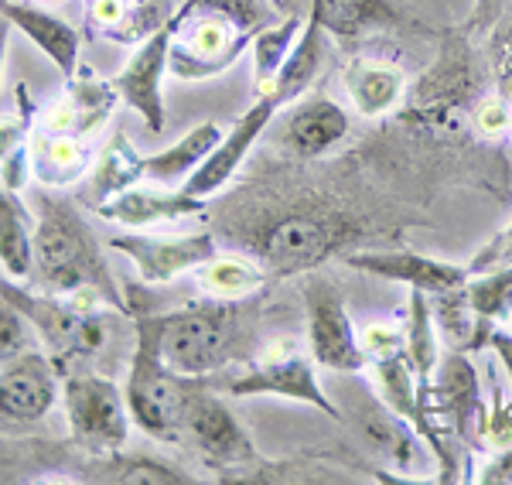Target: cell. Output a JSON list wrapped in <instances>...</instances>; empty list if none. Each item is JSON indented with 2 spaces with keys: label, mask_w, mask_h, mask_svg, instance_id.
Segmentation results:
<instances>
[{
  "label": "cell",
  "mask_w": 512,
  "mask_h": 485,
  "mask_svg": "<svg viewBox=\"0 0 512 485\" xmlns=\"http://www.w3.org/2000/svg\"><path fill=\"white\" fill-rule=\"evenodd\" d=\"M219 233L239 243L267 274H308L342 253L359 250L366 219L335 195H233Z\"/></svg>",
  "instance_id": "obj_1"
},
{
  "label": "cell",
  "mask_w": 512,
  "mask_h": 485,
  "mask_svg": "<svg viewBox=\"0 0 512 485\" xmlns=\"http://www.w3.org/2000/svg\"><path fill=\"white\" fill-rule=\"evenodd\" d=\"M35 267L31 281L38 291L69 298L76 291H99L117 311H127L117 281L106 267L103 246H99L93 226L86 223L79 202L65 195L41 192L35 199Z\"/></svg>",
  "instance_id": "obj_2"
},
{
  "label": "cell",
  "mask_w": 512,
  "mask_h": 485,
  "mask_svg": "<svg viewBox=\"0 0 512 485\" xmlns=\"http://www.w3.org/2000/svg\"><path fill=\"white\" fill-rule=\"evenodd\" d=\"M164 363L188 380H209L233 363H246L253 339L250 301L205 298L175 311H154Z\"/></svg>",
  "instance_id": "obj_3"
},
{
  "label": "cell",
  "mask_w": 512,
  "mask_h": 485,
  "mask_svg": "<svg viewBox=\"0 0 512 485\" xmlns=\"http://www.w3.org/2000/svg\"><path fill=\"white\" fill-rule=\"evenodd\" d=\"M270 0H181V24L171 41L168 72L202 82L226 72L263 28L274 24Z\"/></svg>",
  "instance_id": "obj_4"
},
{
  "label": "cell",
  "mask_w": 512,
  "mask_h": 485,
  "mask_svg": "<svg viewBox=\"0 0 512 485\" xmlns=\"http://www.w3.org/2000/svg\"><path fill=\"white\" fill-rule=\"evenodd\" d=\"M188 383H192L188 376H178L175 369L164 363L154 311H137L134 352H130L127 383H123V400H127L130 421L147 438L164 441V445H178Z\"/></svg>",
  "instance_id": "obj_5"
},
{
  "label": "cell",
  "mask_w": 512,
  "mask_h": 485,
  "mask_svg": "<svg viewBox=\"0 0 512 485\" xmlns=\"http://www.w3.org/2000/svg\"><path fill=\"white\" fill-rule=\"evenodd\" d=\"M315 359L311 352H304L291 335L287 339H277L270 345H263L253 359H246V369L229 376H219V393L226 397H277V400H294V404H308L318 407L325 417L332 421H342V410L328 390L321 386L318 373H315Z\"/></svg>",
  "instance_id": "obj_6"
},
{
  "label": "cell",
  "mask_w": 512,
  "mask_h": 485,
  "mask_svg": "<svg viewBox=\"0 0 512 485\" xmlns=\"http://www.w3.org/2000/svg\"><path fill=\"white\" fill-rule=\"evenodd\" d=\"M0 294L14 301L35 325L38 339L48 345L52 363L62 369L65 359H96L106 349L113 332V318L103 311H86L72 298H59V294L31 291L14 281H0Z\"/></svg>",
  "instance_id": "obj_7"
},
{
  "label": "cell",
  "mask_w": 512,
  "mask_h": 485,
  "mask_svg": "<svg viewBox=\"0 0 512 485\" xmlns=\"http://www.w3.org/2000/svg\"><path fill=\"white\" fill-rule=\"evenodd\" d=\"M178 445H188L202 455V462L209 468H219L222 482H233V475L263 458L253 438L246 434V427L239 424V417L222 404L219 390L205 380L188 383Z\"/></svg>",
  "instance_id": "obj_8"
},
{
  "label": "cell",
  "mask_w": 512,
  "mask_h": 485,
  "mask_svg": "<svg viewBox=\"0 0 512 485\" xmlns=\"http://www.w3.org/2000/svg\"><path fill=\"white\" fill-rule=\"evenodd\" d=\"M62 407L72 441L86 455H103L130 445V410L123 386L99 373H72L62 380Z\"/></svg>",
  "instance_id": "obj_9"
},
{
  "label": "cell",
  "mask_w": 512,
  "mask_h": 485,
  "mask_svg": "<svg viewBox=\"0 0 512 485\" xmlns=\"http://www.w3.org/2000/svg\"><path fill=\"white\" fill-rule=\"evenodd\" d=\"M304 325H308V352L321 369L338 376L366 373V359L359 349V328L345 308L342 287L328 277H308L301 284Z\"/></svg>",
  "instance_id": "obj_10"
},
{
  "label": "cell",
  "mask_w": 512,
  "mask_h": 485,
  "mask_svg": "<svg viewBox=\"0 0 512 485\" xmlns=\"http://www.w3.org/2000/svg\"><path fill=\"white\" fill-rule=\"evenodd\" d=\"M284 106H291V100H287V96L274 86L263 89V93H256V103L246 113H239V120L226 130V137L216 144V151L202 161V168H198L181 188L198 195V199L212 202V195H219L222 188L239 175L243 161L250 158L256 141L263 137V130L277 120V113L284 110Z\"/></svg>",
  "instance_id": "obj_11"
},
{
  "label": "cell",
  "mask_w": 512,
  "mask_h": 485,
  "mask_svg": "<svg viewBox=\"0 0 512 485\" xmlns=\"http://www.w3.org/2000/svg\"><path fill=\"white\" fill-rule=\"evenodd\" d=\"M359 373H352V383H345V414L342 421L355 427L362 441H369L379 455L390 458L393 468H400L403 482H417V468L424 465V455L417 448V431L407 421L393 414L383 404V397H376V390H369V383L355 380Z\"/></svg>",
  "instance_id": "obj_12"
},
{
  "label": "cell",
  "mask_w": 512,
  "mask_h": 485,
  "mask_svg": "<svg viewBox=\"0 0 512 485\" xmlns=\"http://www.w3.org/2000/svg\"><path fill=\"white\" fill-rule=\"evenodd\" d=\"M181 24V4L164 18V24L154 31L151 38H144L137 45V52L130 55V62L113 76L120 100L144 120V127L151 134L164 130V76H168V55H171V41Z\"/></svg>",
  "instance_id": "obj_13"
},
{
  "label": "cell",
  "mask_w": 512,
  "mask_h": 485,
  "mask_svg": "<svg viewBox=\"0 0 512 485\" xmlns=\"http://www.w3.org/2000/svg\"><path fill=\"white\" fill-rule=\"evenodd\" d=\"M110 246L134 260L140 281L151 287L195 274L202 263H209L219 253V240L212 229H198V233L185 236H158L147 229H130L127 236H113Z\"/></svg>",
  "instance_id": "obj_14"
},
{
  "label": "cell",
  "mask_w": 512,
  "mask_h": 485,
  "mask_svg": "<svg viewBox=\"0 0 512 485\" xmlns=\"http://www.w3.org/2000/svg\"><path fill=\"white\" fill-rule=\"evenodd\" d=\"M62 400L59 366L52 356L31 349L0 366V431H24L45 421Z\"/></svg>",
  "instance_id": "obj_15"
},
{
  "label": "cell",
  "mask_w": 512,
  "mask_h": 485,
  "mask_svg": "<svg viewBox=\"0 0 512 485\" xmlns=\"http://www.w3.org/2000/svg\"><path fill=\"white\" fill-rule=\"evenodd\" d=\"M424 404L451 438H458L468 451H475V431L485 414V400L468 352L451 349L448 356H441L434 380L424 393Z\"/></svg>",
  "instance_id": "obj_16"
},
{
  "label": "cell",
  "mask_w": 512,
  "mask_h": 485,
  "mask_svg": "<svg viewBox=\"0 0 512 485\" xmlns=\"http://www.w3.org/2000/svg\"><path fill=\"white\" fill-rule=\"evenodd\" d=\"M352 123L345 106H338L332 96L304 93L301 100L287 106V113L274 120V144L287 158L318 161L332 154L338 144L349 137Z\"/></svg>",
  "instance_id": "obj_17"
},
{
  "label": "cell",
  "mask_w": 512,
  "mask_h": 485,
  "mask_svg": "<svg viewBox=\"0 0 512 485\" xmlns=\"http://www.w3.org/2000/svg\"><path fill=\"white\" fill-rule=\"evenodd\" d=\"M342 267L359 270L366 277H379V281L390 284H403L417 287L424 294L434 291H448V287H461L472 277L468 267H458L451 260H437L427 257V253H414V250H376V246H359V250L342 253Z\"/></svg>",
  "instance_id": "obj_18"
},
{
  "label": "cell",
  "mask_w": 512,
  "mask_h": 485,
  "mask_svg": "<svg viewBox=\"0 0 512 485\" xmlns=\"http://www.w3.org/2000/svg\"><path fill=\"white\" fill-rule=\"evenodd\" d=\"M212 209L209 199H198V195L185 192V188L171 185H130L117 192L113 199L96 205L99 219L123 229H154V226H171L181 219L205 216Z\"/></svg>",
  "instance_id": "obj_19"
},
{
  "label": "cell",
  "mask_w": 512,
  "mask_h": 485,
  "mask_svg": "<svg viewBox=\"0 0 512 485\" xmlns=\"http://www.w3.org/2000/svg\"><path fill=\"white\" fill-rule=\"evenodd\" d=\"M304 14L315 18L321 31L342 45L383 35V31H424V24L400 0H308Z\"/></svg>",
  "instance_id": "obj_20"
},
{
  "label": "cell",
  "mask_w": 512,
  "mask_h": 485,
  "mask_svg": "<svg viewBox=\"0 0 512 485\" xmlns=\"http://www.w3.org/2000/svg\"><path fill=\"white\" fill-rule=\"evenodd\" d=\"M120 103V93L113 79H96L89 69H82L72 79H65V93L41 113L38 127L59 130V134H76L82 141L96 134L106 120H110L113 106Z\"/></svg>",
  "instance_id": "obj_21"
},
{
  "label": "cell",
  "mask_w": 512,
  "mask_h": 485,
  "mask_svg": "<svg viewBox=\"0 0 512 485\" xmlns=\"http://www.w3.org/2000/svg\"><path fill=\"white\" fill-rule=\"evenodd\" d=\"M0 14H4L41 55H48V62L59 69L62 79L76 76L82 38L69 21L45 11V7H38V4H24V0H0Z\"/></svg>",
  "instance_id": "obj_22"
},
{
  "label": "cell",
  "mask_w": 512,
  "mask_h": 485,
  "mask_svg": "<svg viewBox=\"0 0 512 485\" xmlns=\"http://www.w3.org/2000/svg\"><path fill=\"white\" fill-rule=\"evenodd\" d=\"M79 482H103V485H195L202 482L185 465L168 462V458L147 455V451H103L89 455L82 462V472H76Z\"/></svg>",
  "instance_id": "obj_23"
},
{
  "label": "cell",
  "mask_w": 512,
  "mask_h": 485,
  "mask_svg": "<svg viewBox=\"0 0 512 485\" xmlns=\"http://www.w3.org/2000/svg\"><path fill=\"white\" fill-rule=\"evenodd\" d=\"M31 147V171L45 188H69L82 182L93 168V151L89 141L76 134H59V130L38 127L28 137Z\"/></svg>",
  "instance_id": "obj_24"
},
{
  "label": "cell",
  "mask_w": 512,
  "mask_h": 485,
  "mask_svg": "<svg viewBox=\"0 0 512 485\" xmlns=\"http://www.w3.org/2000/svg\"><path fill=\"white\" fill-rule=\"evenodd\" d=\"M345 93H349L359 117L379 120L386 113L400 110L403 96H407V76L393 62L352 59L349 69H345Z\"/></svg>",
  "instance_id": "obj_25"
},
{
  "label": "cell",
  "mask_w": 512,
  "mask_h": 485,
  "mask_svg": "<svg viewBox=\"0 0 512 485\" xmlns=\"http://www.w3.org/2000/svg\"><path fill=\"white\" fill-rule=\"evenodd\" d=\"M222 137H226V130H222L216 120L198 123V127L188 130L185 137H178L171 147L144 158V178H151V182H158V185H171V188L185 185L188 178L202 168V161L216 151V144Z\"/></svg>",
  "instance_id": "obj_26"
},
{
  "label": "cell",
  "mask_w": 512,
  "mask_h": 485,
  "mask_svg": "<svg viewBox=\"0 0 512 485\" xmlns=\"http://www.w3.org/2000/svg\"><path fill=\"white\" fill-rule=\"evenodd\" d=\"M35 212L21 192L0 185V267L11 281H28L35 267Z\"/></svg>",
  "instance_id": "obj_27"
},
{
  "label": "cell",
  "mask_w": 512,
  "mask_h": 485,
  "mask_svg": "<svg viewBox=\"0 0 512 485\" xmlns=\"http://www.w3.org/2000/svg\"><path fill=\"white\" fill-rule=\"evenodd\" d=\"M144 178V158L137 154V147L127 141L123 134H113L106 141L103 151L96 154L93 168L86 175V192H82V202L86 205H103L106 199H113L123 188L137 185Z\"/></svg>",
  "instance_id": "obj_28"
},
{
  "label": "cell",
  "mask_w": 512,
  "mask_h": 485,
  "mask_svg": "<svg viewBox=\"0 0 512 485\" xmlns=\"http://www.w3.org/2000/svg\"><path fill=\"white\" fill-rule=\"evenodd\" d=\"M468 301L478 318V335H482V349H489V339L495 328H509L512 332V263L472 274L465 284Z\"/></svg>",
  "instance_id": "obj_29"
},
{
  "label": "cell",
  "mask_w": 512,
  "mask_h": 485,
  "mask_svg": "<svg viewBox=\"0 0 512 485\" xmlns=\"http://www.w3.org/2000/svg\"><path fill=\"white\" fill-rule=\"evenodd\" d=\"M195 284L205 298L219 301H243L267 284V270L253 257H229V253H216L209 263L195 270Z\"/></svg>",
  "instance_id": "obj_30"
},
{
  "label": "cell",
  "mask_w": 512,
  "mask_h": 485,
  "mask_svg": "<svg viewBox=\"0 0 512 485\" xmlns=\"http://www.w3.org/2000/svg\"><path fill=\"white\" fill-rule=\"evenodd\" d=\"M89 24L110 41H144L161 28V7L147 0H93L89 4Z\"/></svg>",
  "instance_id": "obj_31"
},
{
  "label": "cell",
  "mask_w": 512,
  "mask_h": 485,
  "mask_svg": "<svg viewBox=\"0 0 512 485\" xmlns=\"http://www.w3.org/2000/svg\"><path fill=\"white\" fill-rule=\"evenodd\" d=\"M407 356L410 369L417 376V386H420V397L427 393V386L434 380V369L441 363V345H437V325H434V315H431V304H427V294L410 287L407 294Z\"/></svg>",
  "instance_id": "obj_32"
},
{
  "label": "cell",
  "mask_w": 512,
  "mask_h": 485,
  "mask_svg": "<svg viewBox=\"0 0 512 485\" xmlns=\"http://www.w3.org/2000/svg\"><path fill=\"white\" fill-rule=\"evenodd\" d=\"M465 284L427 294V304H431L437 335H444V339L451 342V349L475 356V352H482V335H478V318H475L472 301H468Z\"/></svg>",
  "instance_id": "obj_33"
},
{
  "label": "cell",
  "mask_w": 512,
  "mask_h": 485,
  "mask_svg": "<svg viewBox=\"0 0 512 485\" xmlns=\"http://www.w3.org/2000/svg\"><path fill=\"white\" fill-rule=\"evenodd\" d=\"M301 28H304V14H291V18H284L280 24H270V28H263L260 35L253 38L250 48H253V86H256V93H263V89L274 82L280 65L287 62L291 48L297 45V38H301Z\"/></svg>",
  "instance_id": "obj_34"
},
{
  "label": "cell",
  "mask_w": 512,
  "mask_h": 485,
  "mask_svg": "<svg viewBox=\"0 0 512 485\" xmlns=\"http://www.w3.org/2000/svg\"><path fill=\"white\" fill-rule=\"evenodd\" d=\"M512 445V400L506 397V386L489 369V407L475 431V451H499Z\"/></svg>",
  "instance_id": "obj_35"
},
{
  "label": "cell",
  "mask_w": 512,
  "mask_h": 485,
  "mask_svg": "<svg viewBox=\"0 0 512 485\" xmlns=\"http://www.w3.org/2000/svg\"><path fill=\"white\" fill-rule=\"evenodd\" d=\"M485 65L492 72L495 93L512 103V0L485 35Z\"/></svg>",
  "instance_id": "obj_36"
},
{
  "label": "cell",
  "mask_w": 512,
  "mask_h": 485,
  "mask_svg": "<svg viewBox=\"0 0 512 485\" xmlns=\"http://www.w3.org/2000/svg\"><path fill=\"white\" fill-rule=\"evenodd\" d=\"M31 349H38L35 325L28 322V315H24L18 304L0 294V366L14 363V359Z\"/></svg>",
  "instance_id": "obj_37"
},
{
  "label": "cell",
  "mask_w": 512,
  "mask_h": 485,
  "mask_svg": "<svg viewBox=\"0 0 512 485\" xmlns=\"http://www.w3.org/2000/svg\"><path fill=\"white\" fill-rule=\"evenodd\" d=\"M359 349L366 366L403 356V349H407V328L390 322H369L366 328H359Z\"/></svg>",
  "instance_id": "obj_38"
},
{
  "label": "cell",
  "mask_w": 512,
  "mask_h": 485,
  "mask_svg": "<svg viewBox=\"0 0 512 485\" xmlns=\"http://www.w3.org/2000/svg\"><path fill=\"white\" fill-rule=\"evenodd\" d=\"M509 117H512V103L499 93L482 96L472 110V123L485 141H502V137H509Z\"/></svg>",
  "instance_id": "obj_39"
},
{
  "label": "cell",
  "mask_w": 512,
  "mask_h": 485,
  "mask_svg": "<svg viewBox=\"0 0 512 485\" xmlns=\"http://www.w3.org/2000/svg\"><path fill=\"white\" fill-rule=\"evenodd\" d=\"M472 482L478 485H512V445L499 451H485V462H472Z\"/></svg>",
  "instance_id": "obj_40"
},
{
  "label": "cell",
  "mask_w": 512,
  "mask_h": 485,
  "mask_svg": "<svg viewBox=\"0 0 512 485\" xmlns=\"http://www.w3.org/2000/svg\"><path fill=\"white\" fill-rule=\"evenodd\" d=\"M31 178H35V171H31V147L24 141L0 161V185L11 188V192H24V185H28Z\"/></svg>",
  "instance_id": "obj_41"
},
{
  "label": "cell",
  "mask_w": 512,
  "mask_h": 485,
  "mask_svg": "<svg viewBox=\"0 0 512 485\" xmlns=\"http://www.w3.org/2000/svg\"><path fill=\"white\" fill-rule=\"evenodd\" d=\"M502 263H512V223L502 229V233H495L492 240L475 253V260L468 263V270H472V274H482V270L502 267Z\"/></svg>",
  "instance_id": "obj_42"
},
{
  "label": "cell",
  "mask_w": 512,
  "mask_h": 485,
  "mask_svg": "<svg viewBox=\"0 0 512 485\" xmlns=\"http://www.w3.org/2000/svg\"><path fill=\"white\" fill-rule=\"evenodd\" d=\"M509 7V0H475L472 14L465 21V35H489L492 24L502 18V11Z\"/></svg>",
  "instance_id": "obj_43"
},
{
  "label": "cell",
  "mask_w": 512,
  "mask_h": 485,
  "mask_svg": "<svg viewBox=\"0 0 512 485\" xmlns=\"http://www.w3.org/2000/svg\"><path fill=\"white\" fill-rule=\"evenodd\" d=\"M28 123H31V113L21 110V113H11V117H0V161L28 141Z\"/></svg>",
  "instance_id": "obj_44"
},
{
  "label": "cell",
  "mask_w": 512,
  "mask_h": 485,
  "mask_svg": "<svg viewBox=\"0 0 512 485\" xmlns=\"http://www.w3.org/2000/svg\"><path fill=\"white\" fill-rule=\"evenodd\" d=\"M24 465H35L31 451L28 448H18V445H11V441L0 438V482L18 479Z\"/></svg>",
  "instance_id": "obj_45"
},
{
  "label": "cell",
  "mask_w": 512,
  "mask_h": 485,
  "mask_svg": "<svg viewBox=\"0 0 512 485\" xmlns=\"http://www.w3.org/2000/svg\"><path fill=\"white\" fill-rule=\"evenodd\" d=\"M489 349L499 356V363L509 373V383H512V332L509 328H495L492 339H489Z\"/></svg>",
  "instance_id": "obj_46"
},
{
  "label": "cell",
  "mask_w": 512,
  "mask_h": 485,
  "mask_svg": "<svg viewBox=\"0 0 512 485\" xmlns=\"http://www.w3.org/2000/svg\"><path fill=\"white\" fill-rule=\"evenodd\" d=\"M11 28L14 24L0 14V86H4V59H7V41H11Z\"/></svg>",
  "instance_id": "obj_47"
},
{
  "label": "cell",
  "mask_w": 512,
  "mask_h": 485,
  "mask_svg": "<svg viewBox=\"0 0 512 485\" xmlns=\"http://www.w3.org/2000/svg\"><path fill=\"white\" fill-rule=\"evenodd\" d=\"M270 4H274V7H280V4H284V0H270Z\"/></svg>",
  "instance_id": "obj_48"
},
{
  "label": "cell",
  "mask_w": 512,
  "mask_h": 485,
  "mask_svg": "<svg viewBox=\"0 0 512 485\" xmlns=\"http://www.w3.org/2000/svg\"><path fill=\"white\" fill-rule=\"evenodd\" d=\"M509 137H512V117H509Z\"/></svg>",
  "instance_id": "obj_49"
}]
</instances>
